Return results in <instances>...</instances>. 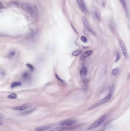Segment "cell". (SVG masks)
I'll use <instances>...</instances> for the list:
<instances>
[{"instance_id": "1", "label": "cell", "mask_w": 130, "mask_h": 131, "mask_svg": "<svg viewBox=\"0 0 130 131\" xmlns=\"http://www.w3.org/2000/svg\"><path fill=\"white\" fill-rule=\"evenodd\" d=\"M106 118V115H104L103 116L101 117H100V119H98L97 120L90 125V126L87 128V130H89L94 129L96 127H98L105 121V120Z\"/></svg>"}, {"instance_id": "2", "label": "cell", "mask_w": 130, "mask_h": 131, "mask_svg": "<svg viewBox=\"0 0 130 131\" xmlns=\"http://www.w3.org/2000/svg\"><path fill=\"white\" fill-rule=\"evenodd\" d=\"M111 97V94H109L108 95H107L106 97L101 99L100 100H99L98 102H97L95 105L91 107L89 110L93 109L94 108L97 107H98L100 106V105H102L103 104L105 103L106 102H107L109 100Z\"/></svg>"}, {"instance_id": "3", "label": "cell", "mask_w": 130, "mask_h": 131, "mask_svg": "<svg viewBox=\"0 0 130 131\" xmlns=\"http://www.w3.org/2000/svg\"><path fill=\"white\" fill-rule=\"evenodd\" d=\"M21 7L23 10L28 13V14L31 15L33 14V8L29 4L27 3L23 4L21 5Z\"/></svg>"}, {"instance_id": "4", "label": "cell", "mask_w": 130, "mask_h": 131, "mask_svg": "<svg viewBox=\"0 0 130 131\" xmlns=\"http://www.w3.org/2000/svg\"><path fill=\"white\" fill-rule=\"evenodd\" d=\"M76 0L82 11L85 14H87L89 13V11L87 9L84 1L83 0Z\"/></svg>"}, {"instance_id": "5", "label": "cell", "mask_w": 130, "mask_h": 131, "mask_svg": "<svg viewBox=\"0 0 130 131\" xmlns=\"http://www.w3.org/2000/svg\"><path fill=\"white\" fill-rule=\"evenodd\" d=\"M119 43L120 45L121 46V48L122 49L123 54L124 55L125 58L126 59H127L129 58V55L127 52V49H126L125 44L124 43V42L121 40H119Z\"/></svg>"}, {"instance_id": "6", "label": "cell", "mask_w": 130, "mask_h": 131, "mask_svg": "<svg viewBox=\"0 0 130 131\" xmlns=\"http://www.w3.org/2000/svg\"><path fill=\"white\" fill-rule=\"evenodd\" d=\"M82 21H83V25H84L85 27H86V28L88 31L91 32V33H92V34H94V35H95V33H94V32L93 31V30H92V29L91 28V27H90L89 24H88V22H87V19H86L85 17H83V19H82Z\"/></svg>"}, {"instance_id": "7", "label": "cell", "mask_w": 130, "mask_h": 131, "mask_svg": "<svg viewBox=\"0 0 130 131\" xmlns=\"http://www.w3.org/2000/svg\"><path fill=\"white\" fill-rule=\"evenodd\" d=\"M31 104L30 103H27V104H24V105H21V106L16 107L14 108V109L17 110H19V111H23V110H26V109L29 107L31 106Z\"/></svg>"}, {"instance_id": "8", "label": "cell", "mask_w": 130, "mask_h": 131, "mask_svg": "<svg viewBox=\"0 0 130 131\" xmlns=\"http://www.w3.org/2000/svg\"><path fill=\"white\" fill-rule=\"evenodd\" d=\"M120 2H121V4H122L123 7V9H124V11L125 12V15L126 16V17H128V7L127 6V4H126V2L125 0H119Z\"/></svg>"}, {"instance_id": "9", "label": "cell", "mask_w": 130, "mask_h": 131, "mask_svg": "<svg viewBox=\"0 0 130 131\" xmlns=\"http://www.w3.org/2000/svg\"><path fill=\"white\" fill-rule=\"evenodd\" d=\"M76 122V121L73 120H66L65 121H63L61 123H60V125H72V124H74Z\"/></svg>"}, {"instance_id": "10", "label": "cell", "mask_w": 130, "mask_h": 131, "mask_svg": "<svg viewBox=\"0 0 130 131\" xmlns=\"http://www.w3.org/2000/svg\"><path fill=\"white\" fill-rule=\"evenodd\" d=\"M87 69L86 67H83L82 68L80 71V75L82 78H86L87 76Z\"/></svg>"}, {"instance_id": "11", "label": "cell", "mask_w": 130, "mask_h": 131, "mask_svg": "<svg viewBox=\"0 0 130 131\" xmlns=\"http://www.w3.org/2000/svg\"><path fill=\"white\" fill-rule=\"evenodd\" d=\"M51 128L50 125H46V126H40L39 127H37L35 129L36 131H43L46 130Z\"/></svg>"}, {"instance_id": "12", "label": "cell", "mask_w": 130, "mask_h": 131, "mask_svg": "<svg viewBox=\"0 0 130 131\" xmlns=\"http://www.w3.org/2000/svg\"><path fill=\"white\" fill-rule=\"evenodd\" d=\"M92 53H93V51L92 50L86 51L83 53L82 55V57L84 58L89 57V56H90Z\"/></svg>"}, {"instance_id": "13", "label": "cell", "mask_w": 130, "mask_h": 131, "mask_svg": "<svg viewBox=\"0 0 130 131\" xmlns=\"http://www.w3.org/2000/svg\"><path fill=\"white\" fill-rule=\"evenodd\" d=\"M66 127H56V128H54L53 129H51V130H49L48 131H62V130H64L66 129Z\"/></svg>"}, {"instance_id": "14", "label": "cell", "mask_w": 130, "mask_h": 131, "mask_svg": "<svg viewBox=\"0 0 130 131\" xmlns=\"http://www.w3.org/2000/svg\"><path fill=\"white\" fill-rule=\"evenodd\" d=\"M22 85L21 83L20 82H14V83H12L11 85V88L15 87L20 86Z\"/></svg>"}, {"instance_id": "15", "label": "cell", "mask_w": 130, "mask_h": 131, "mask_svg": "<svg viewBox=\"0 0 130 131\" xmlns=\"http://www.w3.org/2000/svg\"><path fill=\"white\" fill-rule=\"evenodd\" d=\"M23 78L26 79H28L30 78V74L28 72H25L23 75Z\"/></svg>"}, {"instance_id": "16", "label": "cell", "mask_w": 130, "mask_h": 131, "mask_svg": "<svg viewBox=\"0 0 130 131\" xmlns=\"http://www.w3.org/2000/svg\"><path fill=\"white\" fill-rule=\"evenodd\" d=\"M82 53V51L81 50H77L74 51L72 53V55L74 56H78L79 55L81 54Z\"/></svg>"}, {"instance_id": "17", "label": "cell", "mask_w": 130, "mask_h": 131, "mask_svg": "<svg viewBox=\"0 0 130 131\" xmlns=\"http://www.w3.org/2000/svg\"><path fill=\"white\" fill-rule=\"evenodd\" d=\"M16 55V52L14 51H12L11 52H10L9 53H8V56L10 58H12L14 57L15 55Z\"/></svg>"}, {"instance_id": "18", "label": "cell", "mask_w": 130, "mask_h": 131, "mask_svg": "<svg viewBox=\"0 0 130 131\" xmlns=\"http://www.w3.org/2000/svg\"><path fill=\"white\" fill-rule=\"evenodd\" d=\"M35 111L34 109H31V110H28V111H25L23 112L22 113V114L24 115L27 114H30L33 111Z\"/></svg>"}, {"instance_id": "19", "label": "cell", "mask_w": 130, "mask_h": 131, "mask_svg": "<svg viewBox=\"0 0 130 131\" xmlns=\"http://www.w3.org/2000/svg\"><path fill=\"white\" fill-rule=\"evenodd\" d=\"M118 69L117 68H115L112 70V74L114 76H115L118 73Z\"/></svg>"}, {"instance_id": "20", "label": "cell", "mask_w": 130, "mask_h": 131, "mask_svg": "<svg viewBox=\"0 0 130 131\" xmlns=\"http://www.w3.org/2000/svg\"><path fill=\"white\" fill-rule=\"evenodd\" d=\"M17 94H15V93H12V94L9 95L8 96V98H10V99H16V98H17Z\"/></svg>"}, {"instance_id": "21", "label": "cell", "mask_w": 130, "mask_h": 131, "mask_svg": "<svg viewBox=\"0 0 130 131\" xmlns=\"http://www.w3.org/2000/svg\"><path fill=\"white\" fill-rule=\"evenodd\" d=\"M81 40L83 41V42L86 43L87 42V39L86 38V37H85L84 36H82L81 38Z\"/></svg>"}, {"instance_id": "22", "label": "cell", "mask_w": 130, "mask_h": 131, "mask_svg": "<svg viewBox=\"0 0 130 131\" xmlns=\"http://www.w3.org/2000/svg\"><path fill=\"white\" fill-rule=\"evenodd\" d=\"M26 65H27V67H28L31 70H34V67L32 65H31V64H29V63H28V64H26Z\"/></svg>"}, {"instance_id": "23", "label": "cell", "mask_w": 130, "mask_h": 131, "mask_svg": "<svg viewBox=\"0 0 130 131\" xmlns=\"http://www.w3.org/2000/svg\"><path fill=\"white\" fill-rule=\"evenodd\" d=\"M95 16L98 20L100 21L101 18H100V16L99 15V13L98 12H95Z\"/></svg>"}, {"instance_id": "24", "label": "cell", "mask_w": 130, "mask_h": 131, "mask_svg": "<svg viewBox=\"0 0 130 131\" xmlns=\"http://www.w3.org/2000/svg\"><path fill=\"white\" fill-rule=\"evenodd\" d=\"M120 55L119 53H117L116 54V60L115 61V62H116L119 61L120 59Z\"/></svg>"}, {"instance_id": "25", "label": "cell", "mask_w": 130, "mask_h": 131, "mask_svg": "<svg viewBox=\"0 0 130 131\" xmlns=\"http://www.w3.org/2000/svg\"><path fill=\"white\" fill-rule=\"evenodd\" d=\"M127 79H130V72H129V74H128V76H127Z\"/></svg>"}, {"instance_id": "26", "label": "cell", "mask_w": 130, "mask_h": 131, "mask_svg": "<svg viewBox=\"0 0 130 131\" xmlns=\"http://www.w3.org/2000/svg\"><path fill=\"white\" fill-rule=\"evenodd\" d=\"M4 117V116L3 115H2V114H0V119H2V118Z\"/></svg>"}, {"instance_id": "27", "label": "cell", "mask_w": 130, "mask_h": 131, "mask_svg": "<svg viewBox=\"0 0 130 131\" xmlns=\"http://www.w3.org/2000/svg\"><path fill=\"white\" fill-rule=\"evenodd\" d=\"M102 5L103 7H105V3L104 2L102 3Z\"/></svg>"}, {"instance_id": "28", "label": "cell", "mask_w": 130, "mask_h": 131, "mask_svg": "<svg viewBox=\"0 0 130 131\" xmlns=\"http://www.w3.org/2000/svg\"><path fill=\"white\" fill-rule=\"evenodd\" d=\"M0 125H2V124H3V123H2V121H0Z\"/></svg>"}, {"instance_id": "29", "label": "cell", "mask_w": 130, "mask_h": 131, "mask_svg": "<svg viewBox=\"0 0 130 131\" xmlns=\"http://www.w3.org/2000/svg\"><path fill=\"white\" fill-rule=\"evenodd\" d=\"M0 5H1V6H0V8H2V3H0Z\"/></svg>"}, {"instance_id": "30", "label": "cell", "mask_w": 130, "mask_h": 131, "mask_svg": "<svg viewBox=\"0 0 130 131\" xmlns=\"http://www.w3.org/2000/svg\"><path fill=\"white\" fill-rule=\"evenodd\" d=\"M103 131V130H100V131Z\"/></svg>"}]
</instances>
